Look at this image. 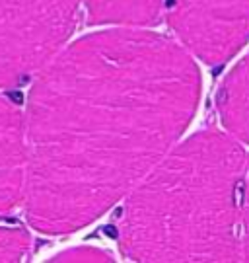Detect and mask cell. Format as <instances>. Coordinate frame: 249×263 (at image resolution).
Returning <instances> with one entry per match:
<instances>
[{"label": "cell", "instance_id": "obj_5", "mask_svg": "<svg viewBox=\"0 0 249 263\" xmlns=\"http://www.w3.org/2000/svg\"><path fill=\"white\" fill-rule=\"evenodd\" d=\"M26 181V115L10 98L0 96V215L24 203Z\"/></svg>", "mask_w": 249, "mask_h": 263}, {"label": "cell", "instance_id": "obj_10", "mask_svg": "<svg viewBox=\"0 0 249 263\" xmlns=\"http://www.w3.org/2000/svg\"><path fill=\"white\" fill-rule=\"evenodd\" d=\"M59 261H111V255H107L102 250L95 248H76V250H68L65 254L56 257Z\"/></svg>", "mask_w": 249, "mask_h": 263}, {"label": "cell", "instance_id": "obj_7", "mask_svg": "<svg viewBox=\"0 0 249 263\" xmlns=\"http://www.w3.org/2000/svg\"><path fill=\"white\" fill-rule=\"evenodd\" d=\"M93 24L142 29L156 24L166 0H80Z\"/></svg>", "mask_w": 249, "mask_h": 263}, {"label": "cell", "instance_id": "obj_8", "mask_svg": "<svg viewBox=\"0 0 249 263\" xmlns=\"http://www.w3.org/2000/svg\"><path fill=\"white\" fill-rule=\"evenodd\" d=\"M31 248V236L18 222L0 220V263L20 261Z\"/></svg>", "mask_w": 249, "mask_h": 263}, {"label": "cell", "instance_id": "obj_3", "mask_svg": "<svg viewBox=\"0 0 249 263\" xmlns=\"http://www.w3.org/2000/svg\"><path fill=\"white\" fill-rule=\"evenodd\" d=\"M80 0H0V92L35 78L65 47Z\"/></svg>", "mask_w": 249, "mask_h": 263}, {"label": "cell", "instance_id": "obj_9", "mask_svg": "<svg viewBox=\"0 0 249 263\" xmlns=\"http://www.w3.org/2000/svg\"><path fill=\"white\" fill-rule=\"evenodd\" d=\"M240 259L249 261V154L245 156L240 199Z\"/></svg>", "mask_w": 249, "mask_h": 263}, {"label": "cell", "instance_id": "obj_4", "mask_svg": "<svg viewBox=\"0 0 249 263\" xmlns=\"http://www.w3.org/2000/svg\"><path fill=\"white\" fill-rule=\"evenodd\" d=\"M166 16L177 43L210 66L249 41V0H166Z\"/></svg>", "mask_w": 249, "mask_h": 263}, {"label": "cell", "instance_id": "obj_1", "mask_svg": "<svg viewBox=\"0 0 249 263\" xmlns=\"http://www.w3.org/2000/svg\"><path fill=\"white\" fill-rule=\"evenodd\" d=\"M199 94L195 59L160 33L109 29L61 49L24 111L31 228L76 232L123 201L177 144Z\"/></svg>", "mask_w": 249, "mask_h": 263}, {"label": "cell", "instance_id": "obj_2", "mask_svg": "<svg viewBox=\"0 0 249 263\" xmlns=\"http://www.w3.org/2000/svg\"><path fill=\"white\" fill-rule=\"evenodd\" d=\"M245 156L234 137L214 129L174 144L123 199L121 252L146 263L241 261Z\"/></svg>", "mask_w": 249, "mask_h": 263}, {"label": "cell", "instance_id": "obj_6", "mask_svg": "<svg viewBox=\"0 0 249 263\" xmlns=\"http://www.w3.org/2000/svg\"><path fill=\"white\" fill-rule=\"evenodd\" d=\"M216 107L226 133L249 144V55L226 74L216 94Z\"/></svg>", "mask_w": 249, "mask_h": 263}]
</instances>
